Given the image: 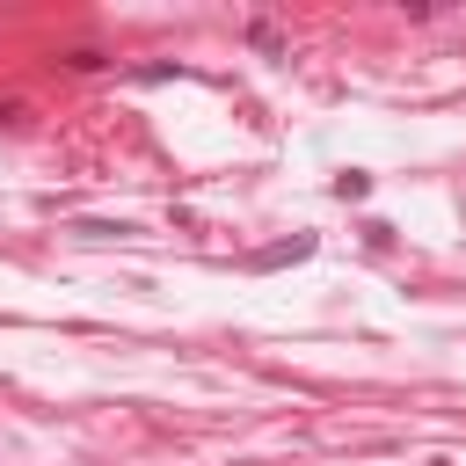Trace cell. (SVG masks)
Listing matches in <instances>:
<instances>
[{"label": "cell", "mask_w": 466, "mask_h": 466, "mask_svg": "<svg viewBox=\"0 0 466 466\" xmlns=\"http://www.w3.org/2000/svg\"><path fill=\"white\" fill-rule=\"evenodd\" d=\"M306 255H313V233H291V240L262 248V255H255V269H284V262H306Z\"/></svg>", "instance_id": "cell-1"}, {"label": "cell", "mask_w": 466, "mask_h": 466, "mask_svg": "<svg viewBox=\"0 0 466 466\" xmlns=\"http://www.w3.org/2000/svg\"><path fill=\"white\" fill-rule=\"evenodd\" d=\"M437 466H451V459H437Z\"/></svg>", "instance_id": "cell-2"}]
</instances>
